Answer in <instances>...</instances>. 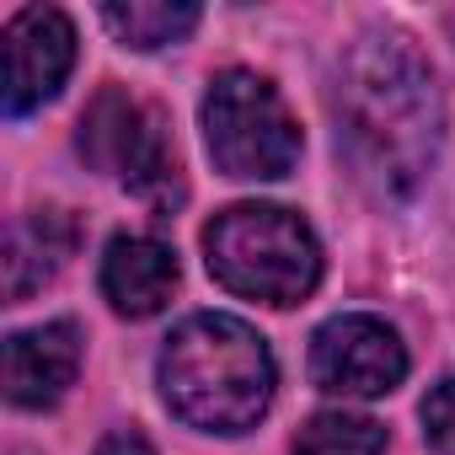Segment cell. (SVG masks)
I'll return each mask as SVG.
<instances>
[{"instance_id":"1","label":"cell","mask_w":455,"mask_h":455,"mask_svg":"<svg viewBox=\"0 0 455 455\" xmlns=\"http://www.w3.org/2000/svg\"><path fill=\"white\" fill-rule=\"evenodd\" d=\"M332 113L343 161L375 198H407L423 188L444 145V92L407 33L375 28L343 54Z\"/></svg>"},{"instance_id":"2","label":"cell","mask_w":455,"mask_h":455,"mask_svg":"<svg viewBox=\"0 0 455 455\" xmlns=\"http://www.w3.org/2000/svg\"><path fill=\"white\" fill-rule=\"evenodd\" d=\"M161 396L166 407L204 434H247L274 402V354L258 327L225 311L188 316L161 348Z\"/></svg>"},{"instance_id":"3","label":"cell","mask_w":455,"mask_h":455,"mask_svg":"<svg viewBox=\"0 0 455 455\" xmlns=\"http://www.w3.org/2000/svg\"><path fill=\"white\" fill-rule=\"evenodd\" d=\"M214 284L263 306H300L322 284L316 231L284 204H231L204 225Z\"/></svg>"},{"instance_id":"4","label":"cell","mask_w":455,"mask_h":455,"mask_svg":"<svg viewBox=\"0 0 455 455\" xmlns=\"http://www.w3.org/2000/svg\"><path fill=\"white\" fill-rule=\"evenodd\" d=\"M204 145L236 182H279L300 161V124L258 70H220L204 97Z\"/></svg>"},{"instance_id":"5","label":"cell","mask_w":455,"mask_h":455,"mask_svg":"<svg viewBox=\"0 0 455 455\" xmlns=\"http://www.w3.org/2000/svg\"><path fill=\"white\" fill-rule=\"evenodd\" d=\"M81 156L97 172H113L150 209H177L188 198L182 156L156 102L129 97L124 86H102L81 113Z\"/></svg>"},{"instance_id":"6","label":"cell","mask_w":455,"mask_h":455,"mask_svg":"<svg viewBox=\"0 0 455 455\" xmlns=\"http://www.w3.org/2000/svg\"><path fill=\"white\" fill-rule=\"evenodd\" d=\"M407 375V348L396 338V327H386L380 316L348 311L316 327L311 338V386L327 396H354V402H375L386 391H396Z\"/></svg>"},{"instance_id":"7","label":"cell","mask_w":455,"mask_h":455,"mask_svg":"<svg viewBox=\"0 0 455 455\" xmlns=\"http://www.w3.org/2000/svg\"><path fill=\"white\" fill-rule=\"evenodd\" d=\"M76 70V28L54 6H28L6 22V113L22 118L60 97Z\"/></svg>"},{"instance_id":"8","label":"cell","mask_w":455,"mask_h":455,"mask_svg":"<svg viewBox=\"0 0 455 455\" xmlns=\"http://www.w3.org/2000/svg\"><path fill=\"white\" fill-rule=\"evenodd\" d=\"M81 375L76 322H44L6 338V396L17 407H54Z\"/></svg>"},{"instance_id":"9","label":"cell","mask_w":455,"mask_h":455,"mask_svg":"<svg viewBox=\"0 0 455 455\" xmlns=\"http://www.w3.org/2000/svg\"><path fill=\"white\" fill-rule=\"evenodd\" d=\"M177 252L156 236H113L108 258H102V295L118 316L145 322L156 311H166V300L177 295Z\"/></svg>"},{"instance_id":"10","label":"cell","mask_w":455,"mask_h":455,"mask_svg":"<svg viewBox=\"0 0 455 455\" xmlns=\"http://www.w3.org/2000/svg\"><path fill=\"white\" fill-rule=\"evenodd\" d=\"M81 231L65 209H33L22 220H12L6 231V300H28L33 290H44L76 252Z\"/></svg>"},{"instance_id":"11","label":"cell","mask_w":455,"mask_h":455,"mask_svg":"<svg viewBox=\"0 0 455 455\" xmlns=\"http://www.w3.org/2000/svg\"><path fill=\"white\" fill-rule=\"evenodd\" d=\"M102 22H108V33L124 49L150 54V49L182 44L198 28V6H156V0H129V6H102Z\"/></svg>"},{"instance_id":"12","label":"cell","mask_w":455,"mask_h":455,"mask_svg":"<svg viewBox=\"0 0 455 455\" xmlns=\"http://www.w3.org/2000/svg\"><path fill=\"white\" fill-rule=\"evenodd\" d=\"M295 455H386V428L359 412H316L300 428Z\"/></svg>"},{"instance_id":"13","label":"cell","mask_w":455,"mask_h":455,"mask_svg":"<svg viewBox=\"0 0 455 455\" xmlns=\"http://www.w3.org/2000/svg\"><path fill=\"white\" fill-rule=\"evenodd\" d=\"M418 418H423V450L428 455H455V375L428 386Z\"/></svg>"},{"instance_id":"14","label":"cell","mask_w":455,"mask_h":455,"mask_svg":"<svg viewBox=\"0 0 455 455\" xmlns=\"http://www.w3.org/2000/svg\"><path fill=\"white\" fill-rule=\"evenodd\" d=\"M97 455H156V450H150V439H145L140 428H113V434L97 444Z\"/></svg>"}]
</instances>
